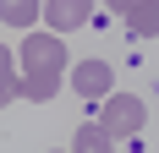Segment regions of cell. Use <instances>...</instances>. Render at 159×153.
<instances>
[{
  "instance_id": "obj_1",
  "label": "cell",
  "mask_w": 159,
  "mask_h": 153,
  "mask_svg": "<svg viewBox=\"0 0 159 153\" xmlns=\"http://www.w3.org/2000/svg\"><path fill=\"white\" fill-rule=\"evenodd\" d=\"M16 60H22V98L49 104V98L61 93V71H66V44H61V33H28L22 49H16Z\"/></svg>"
},
{
  "instance_id": "obj_2",
  "label": "cell",
  "mask_w": 159,
  "mask_h": 153,
  "mask_svg": "<svg viewBox=\"0 0 159 153\" xmlns=\"http://www.w3.org/2000/svg\"><path fill=\"white\" fill-rule=\"evenodd\" d=\"M143 120H148V109H143L137 93H110V98H104V115H99V126H104L110 137H137Z\"/></svg>"
},
{
  "instance_id": "obj_3",
  "label": "cell",
  "mask_w": 159,
  "mask_h": 153,
  "mask_svg": "<svg viewBox=\"0 0 159 153\" xmlns=\"http://www.w3.org/2000/svg\"><path fill=\"white\" fill-rule=\"evenodd\" d=\"M71 88L88 98V104H99V98H110V88H115V71L104 60H82V66H71Z\"/></svg>"
},
{
  "instance_id": "obj_4",
  "label": "cell",
  "mask_w": 159,
  "mask_h": 153,
  "mask_svg": "<svg viewBox=\"0 0 159 153\" xmlns=\"http://www.w3.org/2000/svg\"><path fill=\"white\" fill-rule=\"evenodd\" d=\"M44 22L49 33H71L93 22V0H44Z\"/></svg>"
},
{
  "instance_id": "obj_5",
  "label": "cell",
  "mask_w": 159,
  "mask_h": 153,
  "mask_svg": "<svg viewBox=\"0 0 159 153\" xmlns=\"http://www.w3.org/2000/svg\"><path fill=\"white\" fill-rule=\"evenodd\" d=\"M71 153H115V137H110L99 120H88V126H77V142H71Z\"/></svg>"
},
{
  "instance_id": "obj_6",
  "label": "cell",
  "mask_w": 159,
  "mask_h": 153,
  "mask_svg": "<svg viewBox=\"0 0 159 153\" xmlns=\"http://www.w3.org/2000/svg\"><path fill=\"white\" fill-rule=\"evenodd\" d=\"M44 16V0H0V22H11V28H33Z\"/></svg>"
},
{
  "instance_id": "obj_7",
  "label": "cell",
  "mask_w": 159,
  "mask_h": 153,
  "mask_svg": "<svg viewBox=\"0 0 159 153\" xmlns=\"http://www.w3.org/2000/svg\"><path fill=\"white\" fill-rule=\"evenodd\" d=\"M126 33H132V38H154V33H159V0H154V6H137V11L126 16Z\"/></svg>"
},
{
  "instance_id": "obj_8",
  "label": "cell",
  "mask_w": 159,
  "mask_h": 153,
  "mask_svg": "<svg viewBox=\"0 0 159 153\" xmlns=\"http://www.w3.org/2000/svg\"><path fill=\"white\" fill-rule=\"evenodd\" d=\"M16 93H22V88H16V71H11V49H6V44H0V109H6V104H11V98H16Z\"/></svg>"
},
{
  "instance_id": "obj_9",
  "label": "cell",
  "mask_w": 159,
  "mask_h": 153,
  "mask_svg": "<svg viewBox=\"0 0 159 153\" xmlns=\"http://www.w3.org/2000/svg\"><path fill=\"white\" fill-rule=\"evenodd\" d=\"M104 6H110V11H121V16H132L137 6H154V0H104Z\"/></svg>"
}]
</instances>
